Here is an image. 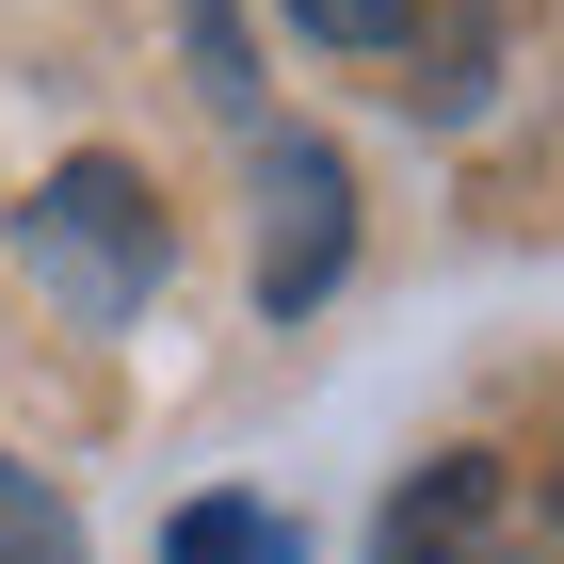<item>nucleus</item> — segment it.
<instances>
[{
    "label": "nucleus",
    "instance_id": "obj_1",
    "mask_svg": "<svg viewBox=\"0 0 564 564\" xmlns=\"http://www.w3.org/2000/svg\"><path fill=\"white\" fill-rule=\"evenodd\" d=\"M17 242H33V274L65 306H97V323H130V306L162 291V259H177V242H162V194H145L130 162H97V145L17 210Z\"/></svg>",
    "mask_w": 564,
    "mask_h": 564
},
{
    "label": "nucleus",
    "instance_id": "obj_2",
    "mask_svg": "<svg viewBox=\"0 0 564 564\" xmlns=\"http://www.w3.org/2000/svg\"><path fill=\"white\" fill-rule=\"evenodd\" d=\"M259 194H274V242H259V306L274 323H306V306L339 291V242H355V177H339V145H259Z\"/></svg>",
    "mask_w": 564,
    "mask_h": 564
},
{
    "label": "nucleus",
    "instance_id": "obj_3",
    "mask_svg": "<svg viewBox=\"0 0 564 564\" xmlns=\"http://www.w3.org/2000/svg\"><path fill=\"white\" fill-rule=\"evenodd\" d=\"M484 517H500V468H484V452H435V468L403 484V517H388V549H371V564H468Z\"/></svg>",
    "mask_w": 564,
    "mask_h": 564
},
{
    "label": "nucleus",
    "instance_id": "obj_4",
    "mask_svg": "<svg viewBox=\"0 0 564 564\" xmlns=\"http://www.w3.org/2000/svg\"><path fill=\"white\" fill-rule=\"evenodd\" d=\"M162 564H291V517H274V500H194V517L162 532Z\"/></svg>",
    "mask_w": 564,
    "mask_h": 564
},
{
    "label": "nucleus",
    "instance_id": "obj_5",
    "mask_svg": "<svg viewBox=\"0 0 564 564\" xmlns=\"http://www.w3.org/2000/svg\"><path fill=\"white\" fill-rule=\"evenodd\" d=\"M484 48H500V17H484V0H435V48H420L403 97H420V113H468V97H484Z\"/></svg>",
    "mask_w": 564,
    "mask_h": 564
},
{
    "label": "nucleus",
    "instance_id": "obj_6",
    "mask_svg": "<svg viewBox=\"0 0 564 564\" xmlns=\"http://www.w3.org/2000/svg\"><path fill=\"white\" fill-rule=\"evenodd\" d=\"M0 564H82V517H65L17 452H0Z\"/></svg>",
    "mask_w": 564,
    "mask_h": 564
},
{
    "label": "nucleus",
    "instance_id": "obj_7",
    "mask_svg": "<svg viewBox=\"0 0 564 564\" xmlns=\"http://www.w3.org/2000/svg\"><path fill=\"white\" fill-rule=\"evenodd\" d=\"M420 0H291V33H323V48H388Z\"/></svg>",
    "mask_w": 564,
    "mask_h": 564
},
{
    "label": "nucleus",
    "instance_id": "obj_8",
    "mask_svg": "<svg viewBox=\"0 0 564 564\" xmlns=\"http://www.w3.org/2000/svg\"><path fill=\"white\" fill-rule=\"evenodd\" d=\"M549 517H564V452H549Z\"/></svg>",
    "mask_w": 564,
    "mask_h": 564
}]
</instances>
